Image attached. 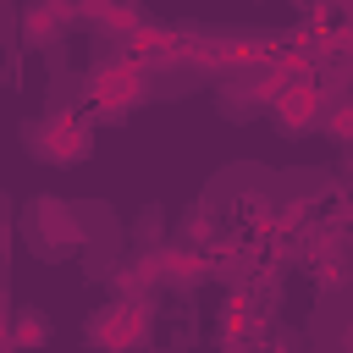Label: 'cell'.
I'll use <instances>...</instances> for the list:
<instances>
[{"instance_id": "obj_1", "label": "cell", "mask_w": 353, "mask_h": 353, "mask_svg": "<svg viewBox=\"0 0 353 353\" xmlns=\"http://www.w3.org/2000/svg\"><path fill=\"white\" fill-rule=\"evenodd\" d=\"M138 94H143V66H132V61H110L88 83V99H99L105 116H121L127 105H138Z\"/></svg>"}, {"instance_id": "obj_2", "label": "cell", "mask_w": 353, "mask_h": 353, "mask_svg": "<svg viewBox=\"0 0 353 353\" xmlns=\"http://www.w3.org/2000/svg\"><path fill=\"white\" fill-rule=\"evenodd\" d=\"M88 121L83 116H55V121H44V127H33V149L44 154V160H77V154H88Z\"/></svg>"}, {"instance_id": "obj_3", "label": "cell", "mask_w": 353, "mask_h": 353, "mask_svg": "<svg viewBox=\"0 0 353 353\" xmlns=\"http://www.w3.org/2000/svg\"><path fill=\"white\" fill-rule=\"evenodd\" d=\"M77 237H83V232H77V221L66 215V204H55V199H39V204H33V243H39V254H66Z\"/></svg>"}, {"instance_id": "obj_4", "label": "cell", "mask_w": 353, "mask_h": 353, "mask_svg": "<svg viewBox=\"0 0 353 353\" xmlns=\"http://www.w3.org/2000/svg\"><path fill=\"white\" fill-rule=\"evenodd\" d=\"M61 22H66V6H61V0H39V6L28 11V39H50Z\"/></svg>"}]
</instances>
